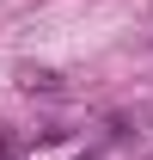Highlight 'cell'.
Returning a JSON list of instances; mask_svg holds the SVG:
<instances>
[{
  "label": "cell",
  "instance_id": "1",
  "mask_svg": "<svg viewBox=\"0 0 153 160\" xmlns=\"http://www.w3.org/2000/svg\"><path fill=\"white\" fill-rule=\"evenodd\" d=\"M12 154H25V136L12 123H0V160H12Z\"/></svg>",
  "mask_w": 153,
  "mask_h": 160
}]
</instances>
